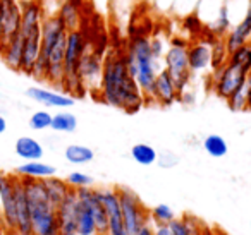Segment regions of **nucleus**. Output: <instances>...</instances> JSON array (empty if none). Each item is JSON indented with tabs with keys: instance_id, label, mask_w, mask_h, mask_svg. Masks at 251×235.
<instances>
[{
	"instance_id": "nucleus-1",
	"label": "nucleus",
	"mask_w": 251,
	"mask_h": 235,
	"mask_svg": "<svg viewBox=\"0 0 251 235\" xmlns=\"http://www.w3.org/2000/svg\"><path fill=\"white\" fill-rule=\"evenodd\" d=\"M100 98L107 105L121 108L126 114H136L145 107V96L127 69L124 50L108 52L101 69Z\"/></svg>"
},
{
	"instance_id": "nucleus-2",
	"label": "nucleus",
	"mask_w": 251,
	"mask_h": 235,
	"mask_svg": "<svg viewBox=\"0 0 251 235\" xmlns=\"http://www.w3.org/2000/svg\"><path fill=\"white\" fill-rule=\"evenodd\" d=\"M127 69L134 77L145 96V103H153V84L158 74L164 70V59H157L151 53L150 38H129L124 50Z\"/></svg>"
},
{
	"instance_id": "nucleus-3",
	"label": "nucleus",
	"mask_w": 251,
	"mask_h": 235,
	"mask_svg": "<svg viewBox=\"0 0 251 235\" xmlns=\"http://www.w3.org/2000/svg\"><path fill=\"white\" fill-rule=\"evenodd\" d=\"M31 213L33 235H59L57 208L50 203L43 182L38 179L21 177Z\"/></svg>"
},
{
	"instance_id": "nucleus-4",
	"label": "nucleus",
	"mask_w": 251,
	"mask_h": 235,
	"mask_svg": "<svg viewBox=\"0 0 251 235\" xmlns=\"http://www.w3.org/2000/svg\"><path fill=\"white\" fill-rule=\"evenodd\" d=\"M188 47L189 43L182 38H172L169 42V48L164 55V69L169 72V76L174 79L179 93L189 86L191 81V69H189L188 60Z\"/></svg>"
},
{
	"instance_id": "nucleus-5",
	"label": "nucleus",
	"mask_w": 251,
	"mask_h": 235,
	"mask_svg": "<svg viewBox=\"0 0 251 235\" xmlns=\"http://www.w3.org/2000/svg\"><path fill=\"white\" fill-rule=\"evenodd\" d=\"M119 194V203H121L122 220L127 235H136L141 227L150 223V211L143 204L136 192L129 187L119 186L115 187Z\"/></svg>"
},
{
	"instance_id": "nucleus-6",
	"label": "nucleus",
	"mask_w": 251,
	"mask_h": 235,
	"mask_svg": "<svg viewBox=\"0 0 251 235\" xmlns=\"http://www.w3.org/2000/svg\"><path fill=\"white\" fill-rule=\"evenodd\" d=\"M195 14L203 23L206 31L215 38H224L229 33L230 23L227 18L226 0H198Z\"/></svg>"
},
{
	"instance_id": "nucleus-7",
	"label": "nucleus",
	"mask_w": 251,
	"mask_h": 235,
	"mask_svg": "<svg viewBox=\"0 0 251 235\" xmlns=\"http://www.w3.org/2000/svg\"><path fill=\"white\" fill-rule=\"evenodd\" d=\"M246 81H248V74L229 62L226 66L219 67V69L212 70V74H210V88L222 100H227Z\"/></svg>"
},
{
	"instance_id": "nucleus-8",
	"label": "nucleus",
	"mask_w": 251,
	"mask_h": 235,
	"mask_svg": "<svg viewBox=\"0 0 251 235\" xmlns=\"http://www.w3.org/2000/svg\"><path fill=\"white\" fill-rule=\"evenodd\" d=\"M0 206L2 225L9 235L16 234L18 214H16V173L0 172Z\"/></svg>"
},
{
	"instance_id": "nucleus-9",
	"label": "nucleus",
	"mask_w": 251,
	"mask_h": 235,
	"mask_svg": "<svg viewBox=\"0 0 251 235\" xmlns=\"http://www.w3.org/2000/svg\"><path fill=\"white\" fill-rule=\"evenodd\" d=\"M98 201L105 208L108 216V235H127L122 220L121 203H119V194L115 187H95Z\"/></svg>"
},
{
	"instance_id": "nucleus-10",
	"label": "nucleus",
	"mask_w": 251,
	"mask_h": 235,
	"mask_svg": "<svg viewBox=\"0 0 251 235\" xmlns=\"http://www.w3.org/2000/svg\"><path fill=\"white\" fill-rule=\"evenodd\" d=\"M103 53L97 52V50H88L83 55L77 67V76H79L83 86L90 93H100V84H101V69H103Z\"/></svg>"
},
{
	"instance_id": "nucleus-11",
	"label": "nucleus",
	"mask_w": 251,
	"mask_h": 235,
	"mask_svg": "<svg viewBox=\"0 0 251 235\" xmlns=\"http://www.w3.org/2000/svg\"><path fill=\"white\" fill-rule=\"evenodd\" d=\"M215 36L210 35L208 31H203L196 42L189 43L188 47V60H189V69L193 74H201L212 69V43Z\"/></svg>"
},
{
	"instance_id": "nucleus-12",
	"label": "nucleus",
	"mask_w": 251,
	"mask_h": 235,
	"mask_svg": "<svg viewBox=\"0 0 251 235\" xmlns=\"http://www.w3.org/2000/svg\"><path fill=\"white\" fill-rule=\"evenodd\" d=\"M77 211H79V199L76 189H71L64 201L57 208V223H59V235H76L77 228Z\"/></svg>"
},
{
	"instance_id": "nucleus-13",
	"label": "nucleus",
	"mask_w": 251,
	"mask_h": 235,
	"mask_svg": "<svg viewBox=\"0 0 251 235\" xmlns=\"http://www.w3.org/2000/svg\"><path fill=\"white\" fill-rule=\"evenodd\" d=\"M77 199L79 204L84 206L91 213L97 225L98 235H108V216L105 208L101 206V203L98 201L97 194H95V187H83V189H76Z\"/></svg>"
},
{
	"instance_id": "nucleus-14",
	"label": "nucleus",
	"mask_w": 251,
	"mask_h": 235,
	"mask_svg": "<svg viewBox=\"0 0 251 235\" xmlns=\"http://www.w3.org/2000/svg\"><path fill=\"white\" fill-rule=\"evenodd\" d=\"M23 4L19 0H0V21L4 29V43L12 40L21 29Z\"/></svg>"
},
{
	"instance_id": "nucleus-15",
	"label": "nucleus",
	"mask_w": 251,
	"mask_h": 235,
	"mask_svg": "<svg viewBox=\"0 0 251 235\" xmlns=\"http://www.w3.org/2000/svg\"><path fill=\"white\" fill-rule=\"evenodd\" d=\"M26 96L36 103L43 105L47 108H69L74 105V98L60 91L47 90V88L31 86L26 90Z\"/></svg>"
},
{
	"instance_id": "nucleus-16",
	"label": "nucleus",
	"mask_w": 251,
	"mask_h": 235,
	"mask_svg": "<svg viewBox=\"0 0 251 235\" xmlns=\"http://www.w3.org/2000/svg\"><path fill=\"white\" fill-rule=\"evenodd\" d=\"M16 214H18V227H16L14 235H33L29 203L26 197L23 179L18 175H16Z\"/></svg>"
},
{
	"instance_id": "nucleus-17",
	"label": "nucleus",
	"mask_w": 251,
	"mask_h": 235,
	"mask_svg": "<svg viewBox=\"0 0 251 235\" xmlns=\"http://www.w3.org/2000/svg\"><path fill=\"white\" fill-rule=\"evenodd\" d=\"M179 100V90L176 86L174 79L169 76L167 70H162L157 76L153 84V103H158L162 107H171Z\"/></svg>"
},
{
	"instance_id": "nucleus-18",
	"label": "nucleus",
	"mask_w": 251,
	"mask_h": 235,
	"mask_svg": "<svg viewBox=\"0 0 251 235\" xmlns=\"http://www.w3.org/2000/svg\"><path fill=\"white\" fill-rule=\"evenodd\" d=\"M224 42H226L229 53L246 43H251V11L248 12L243 21H239L229 29V33L224 36Z\"/></svg>"
},
{
	"instance_id": "nucleus-19",
	"label": "nucleus",
	"mask_w": 251,
	"mask_h": 235,
	"mask_svg": "<svg viewBox=\"0 0 251 235\" xmlns=\"http://www.w3.org/2000/svg\"><path fill=\"white\" fill-rule=\"evenodd\" d=\"M83 5L84 0H62L60 7L57 11L59 19L64 23L67 31H74V29H81V16H83Z\"/></svg>"
},
{
	"instance_id": "nucleus-20",
	"label": "nucleus",
	"mask_w": 251,
	"mask_h": 235,
	"mask_svg": "<svg viewBox=\"0 0 251 235\" xmlns=\"http://www.w3.org/2000/svg\"><path fill=\"white\" fill-rule=\"evenodd\" d=\"M14 151H16V155L25 160V162H36V160H42L43 155H45L43 144L38 139L31 138V136H21V138L16 141Z\"/></svg>"
},
{
	"instance_id": "nucleus-21",
	"label": "nucleus",
	"mask_w": 251,
	"mask_h": 235,
	"mask_svg": "<svg viewBox=\"0 0 251 235\" xmlns=\"http://www.w3.org/2000/svg\"><path fill=\"white\" fill-rule=\"evenodd\" d=\"M14 173L18 177H28V179H49V177L57 175V168L50 163H45L42 160H36V162H25L23 165H19L14 170Z\"/></svg>"
},
{
	"instance_id": "nucleus-22",
	"label": "nucleus",
	"mask_w": 251,
	"mask_h": 235,
	"mask_svg": "<svg viewBox=\"0 0 251 235\" xmlns=\"http://www.w3.org/2000/svg\"><path fill=\"white\" fill-rule=\"evenodd\" d=\"M0 55H2L4 62L7 64V67H11L12 70H19L23 57V38L19 33L12 40H9L7 43H4V47L0 50Z\"/></svg>"
},
{
	"instance_id": "nucleus-23",
	"label": "nucleus",
	"mask_w": 251,
	"mask_h": 235,
	"mask_svg": "<svg viewBox=\"0 0 251 235\" xmlns=\"http://www.w3.org/2000/svg\"><path fill=\"white\" fill-rule=\"evenodd\" d=\"M43 187L47 190V196H49L50 203L55 208H59V204L64 201V197L67 196V192L71 190L69 184L66 182V179H59V177H49V179H43Z\"/></svg>"
},
{
	"instance_id": "nucleus-24",
	"label": "nucleus",
	"mask_w": 251,
	"mask_h": 235,
	"mask_svg": "<svg viewBox=\"0 0 251 235\" xmlns=\"http://www.w3.org/2000/svg\"><path fill=\"white\" fill-rule=\"evenodd\" d=\"M64 156L73 165H86V163L93 162L95 151L83 144H69L64 149Z\"/></svg>"
},
{
	"instance_id": "nucleus-25",
	"label": "nucleus",
	"mask_w": 251,
	"mask_h": 235,
	"mask_svg": "<svg viewBox=\"0 0 251 235\" xmlns=\"http://www.w3.org/2000/svg\"><path fill=\"white\" fill-rule=\"evenodd\" d=\"M131 158L138 163V165L143 166H150L153 163H157L158 158V151L153 146L147 144V142H138L131 148Z\"/></svg>"
},
{
	"instance_id": "nucleus-26",
	"label": "nucleus",
	"mask_w": 251,
	"mask_h": 235,
	"mask_svg": "<svg viewBox=\"0 0 251 235\" xmlns=\"http://www.w3.org/2000/svg\"><path fill=\"white\" fill-rule=\"evenodd\" d=\"M226 11L229 18L230 28L243 21L246 14L251 11V0H226Z\"/></svg>"
},
{
	"instance_id": "nucleus-27",
	"label": "nucleus",
	"mask_w": 251,
	"mask_h": 235,
	"mask_svg": "<svg viewBox=\"0 0 251 235\" xmlns=\"http://www.w3.org/2000/svg\"><path fill=\"white\" fill-rule=\"evenodd\" d=\"M227 62L239 67L243 72H246L248 76H250L251 74V43H246V45L232 50V52L229 53Z\"/></svg>"
},
{
	"instance_id": "nucleus-28",
	"label": "nucleus",
	"mask_w": 251,
	"mask_h": 235,
	"mask_svg": "<svg viewBox=\"0 0 251 235\" xmlns=\"http://www.w3.org/2000/svg\"><path fill=\"white\" fill-rule=\"evenodd\" d=\"M50 129L55 132H64V134H71L77 129V118L71 112H59L52 117V125Z\"/></svg>"
},
{
	"instance_id": "nucleus-29",
	"label": "nucleus",
	"mask_w": 251,
	"mask_h": 235,
	"mask_svg": "<svg viewBox=\"0 0 251 235\" xmlns=\"http://www.w3.org/2000/svg\"><path fill=\"white\" fill-rule=\"evenodd\" d=\"M203 149L208 153L212 158H222L229 151V146H227L226 139L219 134H210L203 139Z\"/></svg>"
},
{
	"instance_id": "nucleus-30",
	"label": "nucleus",
	"mask_w": 251,
	"mask_h": 235,
	"mask_svg": "<svg viewBox=\"0 0 251 235\" xmlns=\"http://www.w3.org/2000/svg\"><path fill=\"white\" fill-rule=\"evenodd\" d=\"M227 107L232 112H248V81L241 88H237L229 98H227Z\"/></svg>"
},
{
	"instance_id": "nucleus-31",
	"label": "nucleus",
	"mask_w": 251,
	"mask_h": 235,
	"mask_svg": "<svg viewBox=\"0 0 251 235\" xmlns=\"http://www.w3.org/2000/svg\"><path fill=\"white\" fill-rule=\"evenodd\" d=\"M229 59V50L226 47L224 38H215L212 43V70L226 66Z\"/></svg>"
},
{
	"instance_id": "nucleus-32",
	"label": "nucleus",
	"mask_w": 251,
	"mask_h": 235,
	"mask_svg": "<svg viewBox=\"0 0 251 235\" xmlns=\"http://www.w3.org/2000/svg\"><path fill=\"white\" fill-rule=\"evenodd\" d=\"M176 218V213L169 204H157L150 211V223L157 225H169Z\"/></svg>"
},
{
	"instance_id": "nucleus-33",
	"label": "nucleus",
	"mask_w": 251,
	"mask_h": 235,
	"mask_svg": "<svg viewBox=\"0 0 251 235\" xmlns=\"http://www.w3.org/2000/svg\"><path fill=\"white\" fill-rule=\"evenodd\" d=\"M52 117L53 115L47 110H36L35 114L29 117V127L33 131H45V129H50L52 125Z\"/></svg>"
},
{
	"instance_id": "nucleus-34",
	"label": "nucleus",
	"mask_w": 251,
	"mask_h": 235,
	"mask_svg": "<svg viewBox=\"0 0 251 235\" xmlns=\"http://www.w3.org/2000/svg\"><path fill=\"white\" fill-rule=\"evenodd\" d=\"M66 182L71 189H83V187H95V179L83 172H71L66 177Z\"/></svg>"
},
{
	"instance_id": "nucleus-35",
	"label": "nucleus",
	"mask_w": 251,
	"mask_h": 235,
	"mask_svg": "<svg viewBox=\"0 0 251 235\" xmlns=\"http://www.w3.org/2000/svg\"><path fill=\"white\" fill-rule=\"evenodd\" d=\"M196 5H198V0H174L171 14L179 19H184L186 16L195 14Z\"/></svg>"
},
{
	"instance_id": "nucleus-36",
	"label": "nucleus",
	"mask_w": 251,
	"mask_h": 235,
	"mask_svg": "<svg viewBox=\"0 0 251 235\" xmlns=\"http://www.w3.org/2000/svg\"><path fill=\"white\" fill-rule=\"evenodd\" d=\"M182 28L191 33L193 36H198V38L203 35V31H205V26H203V23L200 21V18L196 14L186 16V18L182 19Z\"/></svg>"
},
{
	"instance_id": "nucleus-37",
	"label": "nucleus",
	"mask_w": 251,
	"mask_h": 235,
	"mask_svg": "<svg viewBox=\"0 0 251 235\" xmlns=\"http://www.w3.org/2000/svg\"><path fill=\"white\" fill-rule=\"evenodd\" d=\"M150 48H151V53H153L157 59H164L165 52L169 48V42L164 35H158L155 33L153 36L150 38Z\"/></svg>"
},
{
	"instance_id": "nucleus-38",
	"label": "nucleus",
	"mask_w": 251,
	"mask_h": 235,
	"mask_svg": "<svg viewBox=\"0 0 251 235\" xmlns=\"http://www.w3.org/2000/svg\"><path fill=\"white\" fill-rule=\"evenodd\" d=\"M157 163L162 168H172V166H176L179 163V156L172 151H162V153H158Z\"/></svg>"
},
{
	"instance_id": "nucleus-39",
	"label": "nucleus",
	"mask_w": 251,
	"mask_h": 235,
	"mask_svg": "<svg viewBox=\"0 0 251 235\" xmlns=\"http://www.w3.org/2000/svg\"><path fill=\"white\" fill-rule=\"evenodd\" d=\"M157 11H160L162 14H167L172 11V5H174V0H151Z\"/></svg>"
},
{
	"instance_id": "nucleus-40",
	"label": "nucleus",
	"mask_w": 251,
	"mask_h": 235,
	"mask_svg": "<svg viewBox=\"0 0 251 235\" xmlns=\"http://www.w3.org/2000/svg\"><path fill=\"white\" fill-rule=\"evenodd\" d=\"M153 235H172V230L169 225H157V223H150Z\"/></svg>"
},
{
	"instance_id": "nucleus-41",
	"label": "nucleus",
	"mask_w": 251,
	"mask_h": 235,
	"mask_svg": "<svg viewBox=\"0 0 251 235\" xmlns=\"http://www.w3.org/2000/svg\"><path fill=\"white\" fill-rule=\"evenodd\" d=\"M136 235H153V230H151V225L147 223L145 227H141L140 230H138Z\"/></svg>"
},
{
	"instance_id": "nucleus-42",
	"label": "nucleus",
	"mask_w": 251,
	"mask_h": 235,
	"mask_svg": "<svg viewBox=\"0 0 251 235\" xmlns=\"http://www.w3.org/2000/svg\"><path fill=\"white\" fill-rule=\"evenodd\" d=\"M248 110H251V74L248 76Z\"/></svg>"
},
{
	"instance_id": "nucleus-43",
	"label": "nucleus",
	"mask_w": 251,
	"mask_h": 235,
	"mask_svg": "<svg viewBox=\"0 0 251 235\" xmlns=\"http://www.w3.org/2000/svg\"><path fill=\"white\" fill-rule=\"evenodd\" d=\"M5 131H7V120L4 115H0V134H4Z\"/></svg>"
},
{
	"instance_id": "nucleus-44",
	"label": "nucleus",
	"mask_w": 251,
	"mask_h": 235,
	"mask_svg": "<svg viewBox=\"0 0 251 235\" xmlns=\"http://www.w3.org/2000/svg\"><path fill=\"white\" fill-rule=\"evenodd\" d=\"M4 230V225H2V206H0V232Z\"/></svg>"
},
{
	"instance_id": "nucleus-45",
	"label": "nucleus",
	"mask_w": 251,
	"mask_h": 235,
	"mask_svg": "<svg viewBox=\"0 0 251 235\" xmlns=\"http://www.w3.org/2000/svg\"><path fill=\"white\" fill-rule=\"evenodd\" d=\"M212 235H227V234H224L222 230H215V232H212Z\"/></svg>"
},
{
	"instance_id": "nucleus-46",
	"label": "nucleus",
	"mask_w": 251,
	"mask_h": 235,
	"mask_svg": "<svg viewBox=\"0 0 251 235\" xmlns=\"http://www.w3.org/2000/svg\"><path fill=\"white\" fill-rule=\"evenodd\" d=\"M19 2H21V4H26V2H33V0H19Z\"/></svg>"
},
{
	"instance_id": "nucleus-47",
	"label": "nucleus",
	"mask_w": 251,
	"mask_h": 235,
	"mask_svg": "<svg viewBox=\"0 0 251 235\" xmlns=\"http://www.w3.org/2000/svg\"><path fill=\"white\" fill-rule=\"evenodd\" d=\"M0 235H2V232H0Z\"/></svg>"
}]
</instances>
